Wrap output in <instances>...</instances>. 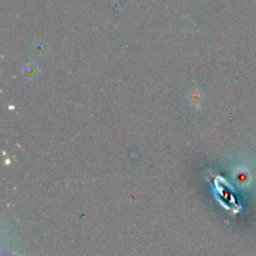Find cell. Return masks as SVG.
I'll use <instances>...</instances> for the list:
<instances>
[{
  "mask_svg": "<svg viewBox=\"0 0 256 256\" xmlns=\"http://www.w3.org/2000/svg\"><path fill=\"white\" fill-rule=\"evenodd\" d=\"M23 74H24V76H26V77L33 78L34 76H36V75L38 74L37 66L34 65V64H27V65L24 67Z\"/></svg>",
  "mask_w": 256,
  "mask_h": 256,
  "instance_id": "cell-1",
  "label": "cell"
}]
</instances>
